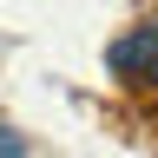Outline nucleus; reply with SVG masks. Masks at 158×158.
Segmentation results:
<instances>
[{
    "label": "nucleus",
    "mask_w": 158,
    "mask_h": 158,
    "mask_svg": "<svg viewBox=\"0 0 158 158\" xmlns=\"http://www.w3.org/2000/svg\"><path fill=\"white\" fill-rule=\"evenodd\" d=\"M0 158H27V138H20L13 125H0Z\"/></svg>",
    "instance_id": "obj_2"
},
{
    "label": "nucleus",
    "mask_w": 158,
    "mask_h": 158,
    "mask_svg": "<svg viewBox=\"0 0 158 158\" xmlns=\"http://www.w3.org/2000/svg\"><path fill=\"white\" fill-rule=\"evenodd\" d=\"M106 66L118 79H158V20L132 27L125 40H112V46H106Z\"/></svg>",
    "instance_id": "obj_1"
}]
</instances>
